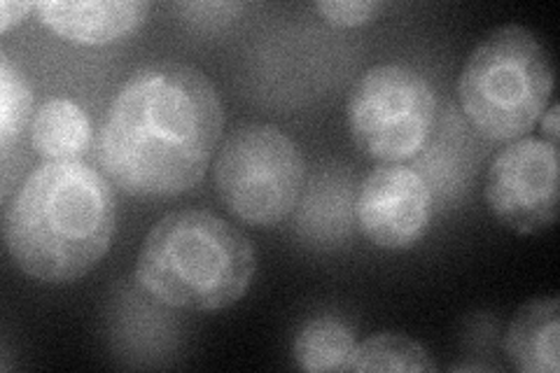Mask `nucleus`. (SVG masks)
Instances as JSON below:
<instances>
[{
  "instance_id": "12",
  "label": "nucleus",
  "mask_w": 560,
  "mask_h": 373,
  "mask_svg": "<svg viewBox=\"0 0 560 373\" xmlns=\"http://www.w3.org/2000/svg\"><path fill=\"white\" fill-rule=\"evenodd\" d=\"M358 348L355 334L343 319L323 315L311 317L296 334L292 343L294 362L300 369L320 373V371H348Z\"/></svg>"
},
{
  "instance_id": "13",
  "label": "nucleus",
  "mask_w": 560,
  "mask_h": 373,
  "mask_svg": "<svg viewBox=\"0 0 560 373\" xmlns=\"http://www.w3.org/2000/svg\"><path fill=\"white\" fill-rule=\"evenodd\" d=\"M430 350L405 334H374L358 343L348 371H436Z\"/></svg>"
},
{
  "instance_id": "5",
  "label": "nucleus",
  "mask_w": 560,
  "mask_h": 373,
  "mask_svg": "<svg viewBox=\"0 0 560 373\" xmlns=\"http://www.w3.org/2000/svg\"><path fill=\"white\" fill-rule=\"evenodd\" d=\"M304 180L300 145L273 124H238L215 154V191L243 224L269 229L283 222L300 203Z\"/></svg>"
},
{
  "instance_id": "2",
  "label": "nucleus",
  "mask_w": 560,
  "mask_h": 373,
  "mask_svg": "<svg viewBox=\"0 0 560 373\" xmlns=\"http://www.w3.org/2000/svg\"><path fill=\"white\" fill-rule=\"evenodd\" d=\"M117 206L110 180L84 162L33 168L5 208L12 261L40 282H75L110 250Z\"/></svg>"
},
{
  "instance_id": "1",
  "label": "nucleus",
  "mask_w": 560,
  "mask_h": 373,
  "mask_svg": "<svg viewBox=\"0 0 560 373\" xmlns=\"http://www.w3.org/2000/svg\"><path fill=\"white\" fill-rule=\"evenodd\" d=\"M222 129V101L203 70L148 63L125 80L105 113L98 164L136 199H173L203 180Z\"/></svg>"
},
{
  "instance_id": "11",
  "label": "nucleus",
  "mask_w": 560,
  "mask_h": 373,
  "mask_svg": "<svg viewBox=\"0 0 560 373\" xmlns=\"http://www.w3.org/2000/svg\"><path fill=\"white\" fill-rule=\"evenodd\" d=\"M31 145L45 162H82L92 148V124L70 98H47L31 124Z\"/></svg>"
},
{
  "instance_id": "6",
  "label": "nucleus",
  "mask_w": 560,
  "mask_h": 373,
  "mask_svg": "<svg viewBox=\"0 0 560 373\" xmlns=\"http://www.w3.org/2000/svg\"><path fill=\"white\" fill-rule=\"evenodd\" d=\"M346 117L366 156L401 164L428 143L436 117L434 86L411 66H372L350 89Z\"/></svg>"
},
{
  "instance_id": "17",
  "label": "nucleus",
  "mask_w": 560,
  "mask_h": 373,
  "mask_svg": "<svg viewBox=\"0 0 560 373\" xmlns=\"http://www.w3.org/2000/svg\"><path fill=\"white\" fill-rule=\"evenodd\" d=\"M558 103H551L547 105V110L541 113L539 117V124H541V138L547 140V143L551 145H558V138H560V129H558Z\"/></svg>"
},
{
  "instance_id": "16",
  "label": "nucleus",
  "mask_w": 560,
  "mask_h": 373,
  "mask_svg": "<svg viewBox=\"0 0 560 373\" xmlns=\"http://www.w3.org/2000/svg\"><path fill=\"white\" fill-rule=\"evenodd\" d=\"M35 8H38V3H24V0H3L0 3V31L8 33L14 24H20L26 20L28 12H35Z\"/></svg>"
},
{
  "instance_id": "4",
  "label": "nucleus",
  "mask_w": 560,
  "mask_h": 373,
  "mask_svg": "<svg viewBox=\"0 0 560 373\" xmlns=\"http://www.w3.org/2000/svg\"><path fill=\"white\" fill-rule=\"evenodd\" d=\"M553 92L547 47L521 24H504L471 49L458 80L463 113L481 136L512 143L539 121Z\"/></svg>"
},
{
  "instance_id": "10",
  "label": "nucleus",
  "mask_w": 560,
  "mask_h": 373,
  "mask_svg": "<svg viewBox=\"0 0 560 373\" xmlns=\"http://www.w3.org/2000/svg\"><path fill=\"white\" fill-rule=\"evenodd\" d=\"M560 301L556 294L537 296L512 317L504 336V352L521 373L560 371Z\"/></svg>"
},
{
  "instance_id": "3",
  "label": "nucleus",
  "mask_w": 560,
  "mask_h": 373,
  "mask_svg": "<svg viewBox=\"0 0 560 373\" xmlns=\"http://www.w3.org/2000/svg\"><path fill=\"white\" fill-rule=\"evenodd\" d=\"M253 243L241 229L201 208L173 210L145 236L136 282L156 304L180 311H222L250 290Z\"/></svg>"
},
{
  "instance_id": "7",
  "label": "nucleus",
  "mask_w": 560,
  "mask_h": 373,
  "mask_svg": "<svg viewBox=\"0 0 560 373\" xmlns=\"http://www.w3.org/2000/svg\"><path fill=\"white\" fill-rule=\"evenodd\" d=\"M490 212L516 234H539L558 215L560 162L558 145L523 136L498 152L486 175Z\"/></svg>"
},
{
  "instance_id": "15",
  "label": "nucleus",
  "mask_w": 560,
  "mask_h": 373,
  "mask_svg": "<svg viewBox=\"0 0 560 373\" xmlns=\"http://www.w3.org/2000/svg\"><path fill=\"white\" fill-rule=\"evenodd\" d=\"M313 8L323 14V20L343 28L370 24L383 10V5L374 3V0H320Z\"/></svg>"
},
{
  "instance_id": "9",
  "label": "nucleus",
  "mask_w": 560,
  "mask_h": 373,
  "mask_svg": "<svg viewBox=\"0 0 560 373\" xmlns=\"http://www.w3.org/2000/svg\"><path fill=\"white\" fill-rule=\"evenodd\" d=\"M35 12L61 40L101 47L143 26L148 5L138 0H45Z\"/></svg>"
},
{
  "instance_id": "8",
  "label": "nucleus",
  "mask_w": 560,
  "mask_h": 373,
  "mask_svg": "<svg viewBox=\"0 0 560 373\" xmlns=\"http://www.w3.org/2000/svg\"><path fill=\"white\" fill-rule=\"evenodd\" d=\"M355 212L366 241L383 250H409L430 226L432 194L418 171L381 164L364 177Z\"/></svg>"
},
{
  "instance_id": "14",
  "label": "nucleus",
  "mask_w": 560,
  "mask_h": 373,
  "mask_svg": "<svg viewBox=\"0 0 560 373\" xmlns=\"http://www.w3.org/2000/svg\"><path fill=\"white\" fill-rule=\"evenodd\" d=\"M33 110V94L8 55L0 59V145L8 152L16 138L26 129Z\"/></svg>"
}]
</instances>
